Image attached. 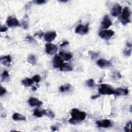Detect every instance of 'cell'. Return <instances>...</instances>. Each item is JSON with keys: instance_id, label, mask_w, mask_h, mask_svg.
<instances>
[{"instance_id": "1", "label": "cell", "mask_w": 132, "mask_h": 132, "mask_svg": "<svg viewBox=\"0 0 132 132\" xmlns=\"http://www.w3.org/2000/svg\"><path fill=\"white\" fill-rule=\"evenodd\" d=\"M71 115L72 118L69 120L68 122L71 124H76L82 121L85 120L86 117V114L85 112H81L76 108L72 110Z\"/></svg>"}, {"instance_id": "2", "label": "cell", "mask_w": 132, "mask_h": 132, "mask_svg": "<svg viewBox=\"0 0 132 132\" xmlns=\"http://www.w3.org/2000/svg\"><path fill=\"white\" fill-rule=\"evenodd\" d=\"M130 15L131 12L129 8L127 7H125L122 13L121 16L120 17V21L123 25H125L130 22Z\"/></svg>"}, {"instance_id": "3", "label": "cell", "mask_w": 132, "mask_h": 132, "mask_svg": "<svg viewBox=\"0 0 132 132\" xmlns=\"http://www.w3.org/2000/svg\"><path fill=\"white\" fill-rule=\"evenodd\" d=\"M98 92L101 94H114L115 90L106 84H101L98 88Z\"/></svg>"}, {"instance_id": "4", "label": "cell", "mask_w": 132, "mask_h": 132, "mask_svg": "<svg viewBox=\"0 0 132 132\" xmlns=\"http://www.w3.org/2000/svg\"><path fill=\"white\" fill-rule=\"evenodd\" d=\"M6 23L9 27H17L20 25L18 20L13 16H9L6 21Z\"/></svg>"}, {"instance_id": "5", "label": "cell", "mask_w": 132, "mask_h": 132, "mask_svg": "<svg viewBox=\"0 0 132 132\" xmlns=\"http://www.w3.org/2000/svg\"><path fill=\"white\" fill-rule=\"evenodd\" d=\"M58 47L52 43H48L46 45V51L49 55H54L57 52Z\"/></svg>"}, {"instance_id": "6", "label": "cell", "mask_w": 132, "mask_h": 132, "mask_svg": "<svg viewBox=\"0 0 132 132\" xmlns=\"http://www.w3.org/2000/svg\"><path fill=\"white\" fill-rule=\"evenodd\" d=\"M114 31L112 30H103L99 33V36L101 38L105 40H108L111 38L114 35Z\"/></svg>"}, {"instance_id": "7", "label": "cell", "mask_w": 132, "mask_h": 132, "mask_svg": "<svg viewBox=\"0 0 132 132\" xmlns=\"http://www.w3.org/2000/svg\"><path fill=\"white\" fill-rule=\"evenodd\" d=\"M89 30L88 25H79L75 29V33L77 34H79L81 35H83L86 34L88 32Z\"/></svg>"}, {"instance_id": "8", "label": "cell", "mask_w": 132, "mask_h": 132, "mask_svg": "<svg viewBox=\"0 0 132 132\" xmlns=\"http://www.w3.org/2000/svg\"><path fill=\"white\" fill-rule=\"evenodd\" d=\"M113 23L112 21L109 18L108 15L105 16L103 18V20L101 23V29H107L111 25H112Z\"/></svg>"}, {"instance_id": "9", "label": "cell", "mask_w": 132, "mask_h": 132, "mask_svg": "<svg viewBox=\"0 0 132 132\" xmlns=\"http://www.w3.org/2000/svg\"><path fill=\"white\" fill-rule=\"evenodd\" d=\"M121 11H122V7L121 6V5H120L118 3H116L113 7L111 10V14L114 17H117L121 13Z\"/></svg>"}, {"instance_id": "10", "label": "cell", "mask_w": 132, "mask_h": 132, "mask_svg": "<svg viewBox=\"0 0 132 132\" xmlns=\"http://www.w3.org/2000/svg\"><path fill=\"white\" fill-rule=\"evenodd\" d=\"M56 36L57 34L55 31H48L44 35V38L46 41L51 42L55 39Z\"/></svg>"}, {"instance_id": "11", "label": "cell", "mask_w": 132, "mask_h": 132, "mask_svg": "<svg viewBox=\"0 0 132 132\" xmlns=\"http://www.w3.org/2000/svg\"><path fill=\"white\" fill-rule=\"evenodd\" d=\"M63 63V60L60 56L56 55L53 59V65L55 68H59Z\"/></svg>"}, {"instance_id": "12", "label": "cell", "mask_w": 132, "mask_h": 132, "mask_svg": "<svg viewBox=\"0 0 132 132\" xmlns=\"http://www.w3.org/2000/svg\"><path fill=\"white\" fill-rule=\"evenodd\" d=\"M96 124L98 127L107 128L111 125V122L108 119H104L103 120L97 121Z\"/></svg>"}, {"instance_id": "13", "label": "cell", "mask_w": 132, "mask_h": 132, "mask_svg": "<svg viewBox=\"0 0 132 132\" xmlns=\"http://www.w3.org/2000/svg\"><path fill=\"white\" fill-rule=\"evenodd\" d=\"M28 102L31 106L40 107L43 104L42 102L38 100V98H35V97H31L29 99Z\"/></svg>"}, {"instance_id": "14", "label": "cell", "mask_w": 132, "mask_h": 132, "mask_svg": "<svg viewBox=\"0 0 132 132\" xmlns=\"http://www.w3.org/2000/svg\"><path fill=\"white\" fill-rule=\"evenodd\" d=\"M97 64L99 67L102 68L109 67L111 65V63L110 62V61L104 59H99L97 62Z\"/></svg>"}, {"instance_id": "15", "label": "cell", "mask_w": 132, "mask_h": 132, "mask_svg": "<svg viewBox=\"0 0 132 132\" xmlns=\"http://www.w3.org/2000/svg\"><path fill=\"white\" fill-rule=\"evenodd\" d=\"M1 62L2 64L9 67L11 65V63H12L11 57L9 55L3 56L1 58Z\"/></svg>"}, {"instance_id": "16", "label": "cell", "mask_w": 132, "mask_h": 132, "mask_svg": "<svg viewBox=\"0 0 132 132\" xmlns=\"http://www.w3.org/2000/svg\"><path fill=\"white\" fill-rule=\"evenodd\" d=\"M128 93V90L126 89H122V88H118L116 90H115L114 94L119 96V95H126Z\"/></svg>"}, {"instance_id": "17", "label": "cell", "mask_w": 132, "mask_h": 132, "mask_svg": "<svg viewBox=\"0 0 132 132\" xmlns=\"http://www.w3.org/2000/svg\"><path fill=\"white\" fill-rule=\"evenodd\" d=\"M59 55L62 58V59L63 58L65 61L69 60L72 58V55L71 53H64L63 52H60Z\"/></svg>"}, {"instance_id": "18", "label": "cell", "mask_w": 132, "mask_h": 132, "mask_svg": "<svg viewBox=\"0 0 132 132\" xmlns=\"http://www.w3.org/2000/svg\"><path fill=\"white\" fill-rule=\"evenodd\" d=\"M60 71H71L73 70L71 65L68 63H63L59 68Z\"/></svg>"}, {"instance_id": "19", "label": "cell", "mask_w": 132, "mask_h": 132, "mask_svg": "<svg viewBox=\"0 0 132 132\" xmlns=\"http://www.w3.org/2000/svg\"><path fill=\"white\" fill-rule=\"evenodd\" d=\"M10 80V76L7 71H4L1 75V82H8Z\"/></svg>"}, {"instance_id": "20", "label": "cell", "mask_w": 132, "mask_h": 132, "mask_svg": "<svg viewBox=\"0 0 132 132\" xmlns=\"http://www.w3.org/2000/svg\"><path fill=\"white\" fill-rule=\"evenodd\" d=\"M13 118L15 121H24L26 120V118L22 115L19 113H15L13 116Z\"/></svg>"}, {"instance_id": "21", "label": "cell", "mask_w": 132, "mask_h": 132, "mask_svg": "<svg viewBox=\"0 0 132 132\" xmlns=\"http://www.w3.org/2000/svg\"><path fill=\"white\" fill-rule=\"evenodd\" d=\"M27 61L32 65H35L37 63V58L34 55H30L27 57Z\"/></svg>"}, {"instance_id": "22", "label": "cell", "mask_w": 132, "mask_h": 132, "mask_svg": "<svg viewBox=\"0 0 132 132\" xmlns=\"http://www.w3.org/2000/svg\"><path fill=\"white\" fill-rule=\"evenodd\" d=\"M33 83H34V81L32 80V79H30L29 78H26L22 81V84L25 87H29L31 86Z\"/></svg>"}, {"instance_id": "23", "label": "cell", "mask_w": 132, "mask_h": 132, "mask_svg": "<svg viewBox=\"0 0 132 132\" xmlns=\"http://www.w3.org/2000/svg\"><path fill=\"white\" fill-rule=\"evenodd\" d=\"M44 111V115H46L48 117L51 119H53L55 117V115L53 113V112L50 109H46L43 110Z\"/></svg>"}, {"instance_id": "24", "label": "cell", "mask_w": 132, "mask_h": 132, "mask_svg": "<svg viewBox=\"0 0 132 132\" xmlns=\"http://www.w3.org/2000/svg\"><path fill=\"white\" fill-rule=\"evenodd\" d=\"M70 87H71V85L69 84H67L66 85L60 86L59 88V89L61 92H63L65 91H69L70 89Z\"/></svg>"}, {"instance_id": "25", "label": "cell", "mask_w": 132, "mask_h": 132, "mask_svg": "<svg viewBox=\"0 0 132 132\" xmlns=\"http://www.w3.org/2000/svg\"><path fill=\"white\" fill-rule=\"evenodd\" d=\"M34 115L37 117L41 118L43 116V115H44L43 110V111H40V110H39L38 109H36L34 111Z\"/></svg>"}, {"instance_id": "26", "label": "cell", "mask_w": 132, "mask_h": 132, "mask_svg": "<svg viewBox=\"0 0 132 132\" xmlns=\"http://www.w3.org/2000/svg\"><path fill=\"white\" fill-rule=\"evenodd\" d=\"M123 53L125 55L127 56H130L131 53V48H128V49H125L123 51Z\"/></svg>"}, {"instance_id": "27", "label": "cell", "mask_w": 132, "mask_h": 132, "mask_svg": "<svg viewBox=\"0 0 132 132\" xmlns=\"http://www.w3.org/2000/svg\"><path fill=\"white\" fill-rule=\"evenodd\" d=\"M26 40H27V41H28V42L31 43L35 44V43H36V41L35 40V39L33 37H31V36H27V37H26Z\"/></svg>"}, {"instance_id": "28", "label": "cell", "mask_w": 132, "mask_h": 132, "mask_svg": "<svg viewBox=\"0 0 132 132\" xmlns=\"http://www.w3.org/2000/svg\"><path fill=\"white\" fill-rule=\"evenodd\" d=\"M87 85L89 87H93L94 86V82L93 79H89L87 81Z\"/></svg>"}, {"instance_id": "29", "label": "cell", "mask_w": 132, "mask_h": 132, "mask_svg": "<svg viewBox=\"0 0 132 132\" xmlns=\"http://www.w3.org/2000/svg\"><path fill=\"white\" fill-rule=\"evenodd\" d=\"M89 55L92 59L96 58V57L98 55V53L95 52H93V51H89Z\"/></svg>"}, {"instance_id": "30", "label": "cell", "mask_w": 132, "mask_h": 132, "mask_svg": "<svg viewBox=\"0 0 132 132\" xmlns=\"http://www.w3.org/2000/svg\"><path fill=\"white\" fill-rule=\"evenodd\" d=\"M32 80L36 83H38L41 80V78L39 75H36L32 78Z\"/></svg>"}, {"instance_id": "31", "label": "cell", "mask_w": 132, "mask_h": 132, "mask_svg": "<svg viewBox=\"0 0 132 132\" xmlns=\"http://www.w3.org/2000/svg\"><path fill=\"white\" fill-rule=\"evenodd\" d=\"M22 25L23 27L24 28V29H27L28 27V22L26 21L25 20H25L22 21Z\"/></svg>"}, {"instance_id": "32", "label": "cell", "mask_w": 132, "mask_h": 132, "mask_svg": "<svg viewBox=\"0 0 132 132\" xmlns=\"http://www.w3.org/2000/svg\"><path fill=\"white\" fill-rule=\"evenodd\" d=\"M33 2L36 5H41L46 3V1L45 0H35V1H33Z\"/></svg>"}, {"instance_id": "33", "label": "cell", "mask_w": 132, "mask_h": 132, "mask_svg": "<svg viewBox=\"0 0 132 132\" xmlns=\"http://www.w3.org/2000/svg\"><path fill=\"white\" fill-rule=\"evenodd\" d=\"M131 122H129L127 123L126 126L125 127V130L126 132H129L131 130Z\"/></svg>"}, {"instance_id": "34", "label": "cell", "mask_w": 132, "mask_h": 132, "mask_svg": "<svg viewBox=\"0 0 132 132\" xmlns=\"http://www.w3.org/2000/svg\"><path fill=\"white\" fill-rule=\"evenodd\" d=\"M6 92V90L4 88H3L2 86L1 87V91H0V95L3 96Z\"/></svg>"}, {"instance_id": "35", "label": "cell", "mask_w": 132, "mask_h": 132, "mask_svg": "<svg viewBox=\"0 0 132 132\" xmlns=\"http://www.w3.org/2000/svg\"><path fill=\"white\" fill-rule=\"evenodd\" d=\"M8 30V28L5 26H2L0 29V31L1 32H5Z\"/></svg>"}, {"instance_id": "36", "label": "cell", "mask_w": 132, "mask_h": 132, "mask_svg": "<svg viewBox=\"0 0 132 132\" xmlns=\"http://www.w3.org/2000/svg\"><path fill=\"white\" fill-rule=\"evenodd\" d=\"M68 45H69V42L68 41H64L62 44H61L60 47H64L65 46H67Z\"/></svg>"}, {"instance_id": "37", "label": "cell", "mask_w": 132, "mask_h": 132, "mask_svg": "<svg viewBox=\"0 0 132 132\" xmlns=\"http://www.w3.org/2000/svg\"><path fill=\"white\" fill-rule=\"evenodd\" d=\"M115 76L116 78H118V79H120L121 78V74L119 73H116L115 74Z\"/></svg>"}, {"instance_id": "38", "label": "cell", "mask_w": 132, "mask_h": 132, "mask_svg": "<svg viewBox=\"0 0 132 132\" xmlns=\"http://www.w3.org/2000/svg\"><path fill=\"white\" fill-rule=\"evenodd\" d=\"M100 96V95L99 94H97V95H92L91 96V98L92 99V100H95V99L97 98L98 97H99Z\"/></svg>"}, {"instance_id": "39", "label": "cell", "mask_w": 132, "mask_h": 132, "mask_svg": "<svg viewBox=\"0 0 132 132\" xmlns=\"http://www.w3.org/2000/svg\"><path fill=\"white\" fill-rule=\"evenodd\" d=\"M42 35H43V32H41L40 33H39V32L36 33V34L35 35V36H37L39 37H41L42 36Z\"/></svg>"}, {"instance_id": "40", "label": "cell", "mask_w": 132, "mask_h": 132, "mask_svg": "<svg viewBox=\"0 0 132 132\" xmlns=\"http://www.w3.org/2000/svg\"><path fill=\"white\" fill-rule=\"evenodd\" d=\"M51 129H52V131H55V130H56L57 129L56 127H55V126H52L51 127Z\"/></svg>"}, {"instance_id": "41", "label": "cell", "mask_w": 132, "mask_h": 132, "mask_svg": "<svg viewBox=\"0 0 132 132\" xmlns=\"http://www.w3.org/2000/svg\"><path fill=\"white\" fill-rule=\"evenodd\" d=\"M36 90H37V88H36V87L33 86V87H32V91H36Z\"/></svg>"}, {"instance_id": "42", "label": "cell", "mask_w": 132, "mask_h": 132, "mask_svg": "<svg viewBox=\"0 0 132 132\" xmlns=\"http://www.w3.org/2000/svg\"><path fill=\"white\" fill-rule=\"evenodd\" d=\"M68 1H60L61 2H67Z\"/></svg>"}]
</instances>
